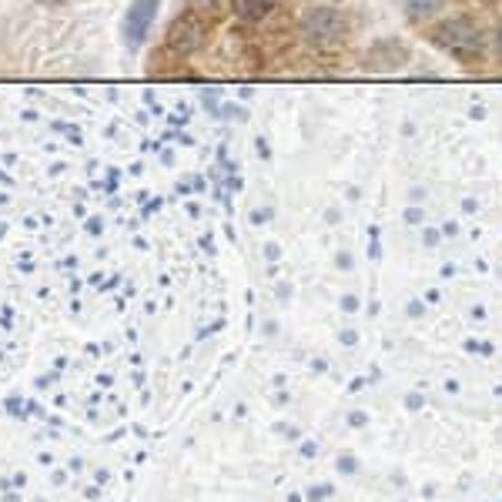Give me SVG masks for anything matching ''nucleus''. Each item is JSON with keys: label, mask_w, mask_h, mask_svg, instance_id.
I'll return each instance as SVG.
<instances>
[{"label": "nucleus", "mask_w": 502, "mask_h": 502, "mask_svg": "<svg viewBox=\"0 0 502 502\" xmlns=\"http://www.w3.org/2000/svg\"><path fill=\"white\" fill-rule=\"evenodd\" d=\"M275 11V0H231V14L241 24H258Z\"/></svg>", "instance_id": "nucleus-5"}, {"label": "nucleus", "mask_w": 502, "mask_h": 502, "mask_svg": "<svg viewBox=\"0 0 502 502\" xmlns=\"http://www.w3.org/2000/svg\"><path fill=\"white\" fill-rule=\"evenodd\" d=\"M496 47H499V54H502V31L496 34Z\"/></svg>", "instance_id": "nucleus-8"}, {"label": "nucleus", "mask_w": 502, "mask_h": 502, "mask_svg": "<svg viewBox=\"0 0 502 502\" xmlns=\"http://www.w3.org/2000/svg\"><path fill=\"white\" fill-rule=\"evenodd\" d=\"M41 4H61V0H41Z\"/></svg>", "instance_id": "nucleus-9"}, {"label": "nucleus", "mask_w": 502, "mask_h": 502, "mask_svg": "<svg viewBox=\"0 0 502 502\" xmlns=\"http://www.w3.org/2000/svg\"><path fill=\"white\" fill-rule=\"evenodd\" d=\"M405 4V14L412 21H422V17H432V14L442 7V0H402Z\"/></svg>", "instance_id": "nucleus-6"}, {"label": "nucleus", "mask_w": 502, "mask_h": 502, "mask_svg": "<svg viewBox=\"0 0 502 502\" xmlns=\"http://www.w3.org/2000/svg\"><path fill=\"white\" fill-rule=\"evenodd\" d=\"M218 4L221 0H191V7H195V11H215Z\"/></svg>", "instance_id": "nucleus-7"}, {"label": "nucleus", "mask_w": 502, "mask_h": 502, "mask_svg": "<svg viewBox=\"0 0 502 502\" xmlns=\"http://www.w3.org/2000/svg\"><path fill=\"white\" fill-rule=\"evenodd\" d=\"M158 4L161 0H134L131 4V11L124 17V44L131 51H138L144 44V37H148L154 17H158Z\"/></svg>", "instance_id": "nucleus-4"}, {"label": "nucleus", "mask_w": 502, "mask_h": 502, "mask_svg": "<svg viewBox=\"0 0 502 502\" xmlns=\"http://www.w3.org/2000/svg\"><path fill=\"white\" fill-rule=\"evenodd\" d=\"M345 34H349V21H345V14L339 7H332V4H315V7H308L302 14V37H305V44H312L315 51H332V47H339L345 41Z\"/></svg>", "instance_id": "nucleus-2"}, {"label": "nucleus", "mask_w": 502, "mask_h": 502, "mask_svg": "<svg viewBox=\"0 0 502 502\" xmlns=\"http://www.w3.org/2000/svg\"><path fill=\"white\" fill-rule=\"evenodd\" d=\"M208 37V21L201 17V11H195V7H188V11H181L171 21V27H168V37H164V44L171 47L175 54L188 57L195 54L198 47L205 44Z\"/></svg>", "instance_id": "nucleus-3"}, {"label": "nucleus", "mask_w": 502, "mask_h": 502, "mask_svg": "<svg viewBox=\"0 0 502 502\" xmlns=\"http://www.w3.org/2000/svg\"><path fill=\"white\" fill-rule=\"evenodd\" d=\"M432 44L459 61H479L486 54V34L472 17H446L432 27Z\"/></svg>", "instance_id": "nucleus-1"}]
</instances>
